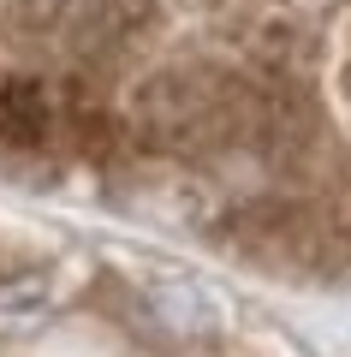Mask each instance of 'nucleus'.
I'll return each instance as SVG.
<instances>
[{
	"label": "nucleus",
	"instance_id": "f257e3e1",
	"mask_svg": "<svg viewBox=\"0 0 351 357\" xmlns=\"http://www.w3.org/2000/svg\"><path fill=\"white\" fill-rule=\"evenodd\" d=\"M54 316L48 274H6L0 280V333H36Z\"/></svg>",
	"mask_w": 351,
	"mask_h": 357
}]
</instances>
